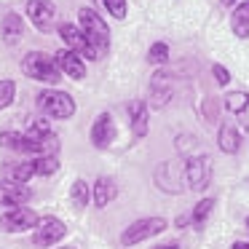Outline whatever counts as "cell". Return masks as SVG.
Masks as SVG:
<instances>
[{"label":"cell","instance_id":"cell-28","mask_svg":"<svg viewBox=\"0 0 249 249\" xmlns=\"http://www.w3.org/2000/svg\"><path fill=\"white\" fill-rule=\"evenodd\" d=\"M212 70H214V75H217V83H222V86H225V83L231 81V75H228V70L222 65H214Z\"/></svg>","mask_w":249,"mask_h":249},{"label":"cell","instance_id":"cell-18","mask_svg":"<svg viewBox=\"0 0 249 249\" xmlns=\"http://www.w3.org/2000/svg\"><path fill=\"white\" fill-rule=\"evenodd\" d=\"M115 193H118V188H115L113 179H107V177L97 179V185H94V201H97V206H107L115 198Z\"/></svg>","mask_w":249,"mask_h":249},{"label":"cell","instance_id":"cell-5","mask_svg":"<svg viewBox=\"0 0 249 249\" xmlns=\"http://www.w3.org/2000/svg\"><path fill=\"white\" fill-rule=\"evenodd\" d=\"M40 217L35 214L33 209H24V206H17V209L6 212L0 217V231L6 233H19V231H30V228H38Z\"/></svg>","mask_w":249,"mask_h":249},{"label":"cell","instance_id":"cell-31","mask_svg":"<svg viewBox=\"0 0 249 249\" xmlns=\"http://www.w3.org/2000/svg\"><path fill=\"white\" fill-rule=\"evenodd\" d=\"M222 3H228V6H231V3H233V0H222Z\"/></svg>","mask_w":249,"mask_h":249},{"label":"cell","instance_id":"cell-34","mask_svg":"<svg viewBox=\"0 0 249 249\" xmlns=\"http://www.w3.org/2000/svg\"><path fill=\"white\" fill-rule=\"evenodd\" d=\"M65 249H72V247H65Z\"/></svg>","mask_w":249,"mask_h":249},{"label":"cell","instance_id":"cell-11","mask_svg":"<svg viewBox=\"0 0 249 249\" xmlns=\"http://www.w3.org/2000/svg\"><path fill=\"white\" fill-rule=\"evenodd\" d=\"M56 65H59V70L65 72V75H70L72 81L86 78V65H83V59L70 49H62L59 54H56Z\"/></svg>","mask_w":249,"mask_h":249},{"label":"cell","instance_id":"cell-10","mask_svg":"<svg viewBox=\"0 0 249 249\" xmlns=\"http://www.w3.org/2000/svg\"><path fill=\"white\" fill-rule=\"evenodd\" d=\"M59 38L65 40V46L70 51H75L78 56H89L91 59V49H89V43H86V35L81 33V27H75V24H62L59 27Z\"/></svg>","mask_w":249,"mask_h":249},{"label":"cell","instance_id":"cell-4","mask_svg":"<svg viewBox=\"0 0 249 249\" xmlns=\"http://www.w3.org/2000/svg\"><path fill=\"white\" fill-rule=\"evenodd\" d=\"M38 105L43 113H49L51 118H70L75 113V102L70 94L65 91H43L38 97Z\"/></svg>","mask_w":249,"mask_h":249},{"label":"cell","instance_id":"cell-24","mask_svg":"<svg viewBox=\"0 0 249 249\" xmlns=\"http://www.w3.org/2000/svg\"><path fill=\"white\" fill-rule=\"evenodd\" d=\"M72 204H75L78 209H83V206L89 204V185L83 182V179H78V182L72 185Z\"/></svg>","mask_w":249,"mask_h":249},{"label":"cell","instance_id":"cell-32","mask_svg":"<svg viewBox=\"0 0 249 249\" xmlns=\"http://www.w3.org/2000/svg\"><path fill=\"white\" fill-rule=\"evenodd\" d=\"M247 8H249V0H247Z\"/></svg>","mask_w":249,"mask_h":249},{"label":"cell","instance_id":"cell-13","mask_svg":"<svg viewBox=\"0 0 249 249\" xmlns=\"http://www.w3.org/2000/svg\"><path fill=\"white\" fill-rule=\"evenodd\" d=\"M27 198L30 190L24 185H14V182L0 185V206H22Z\"/></svg>","mask_w":249,"mask_h":249},{"label":"cell","instance_id":"cell-30","mask_svg":"<svg viewBox=\"0 0 249 249\" xmlns=\"http://www.w3.org/2000/svg\"><path fill=\"white\" fill-rule=\"evenodd\" d=\"M156 249H177L174 244H163V247H156Z\"/></svg>","mask_w":249,"mask_h":249},{"label":"cell","instance_id":"cell-12","mask_svg":"<svg viewBox=\"0 0 249 249\" xmlns=\"http://www.w3.org/2000/svg\"><path fill=\"white\" fill-rule=\"evenodd\" d=\"M185 177V169H177L174 163H161V169L156 172V182L161 185L163 190H169V193H179V182H182Z\"/></svg>","mask_w":249,"mask_h":249},{"label":"cell","instance_id":"cell-29","mask_svg":"<svg viewBox=\"0 0 249 249\" xmlns=\"http://www.w3.org/2000/svg\"><path fill=\"white\" fill-rule=\"evenodd\" d=\"M233 249H249V241H236V244H233Z\"/></svg>","mask_w":249,"mask_h":249},{"label":"cell","instance_id":"cell-21","mask_svg":"<svg viewBox=\"0 0 249 249\" xmlns=\"http://www.w3.org/2000/svg\"><path fill=\"white\" fill-rule=\"evenodd\" d=\"M225 107L231 110V113L241 115L244 110L249 107V94H244V91H233V94H228V97H225Z\"/></svg>","mask_w":249,"mask_h":249},{"label":"cell","instance_id":"cell-23","mask_svg":"<svg viewBox=\"0 0 249 249\" xmlns=\"http://www.w3.org/2000/svg\"><path fill=\"white\" fill-rule=\"evenodd\" d=\"M35 163V174H54L56 169H59V161H56V156H43L38 158Z\"/></svg>","mask_w":249,"mask_h":249},{"label":"cell","instance_id":"cell-3","mask_svg":"<svg viewBox=\"0 0 249 249\" xmlns=\"http://www.w3.org/2000/svg\"><path fill=\"white\" fill-rule=\"evenodd\" d=\"M161 231H166V220H163V217H145V220H137L134 225L126 228L121 241H124L126 247H131V244H140V241H145V238L156 236V233H161Z\"/></svg>","mask_w":249,"mask_h":249},{"label":"cell","instance_id":"cell-1","mask_svg":"<svg viewBox=\"0 0 249 249\" xmlns=\"http://www.w3.org/2000/svg\"><path fill=\"white\" fill-rule=\"evenodd\" d=\"M81 33L86 35V43L91 49V59H102L110 49V33L107 24L99 19V14H94L91 8H81Z\"/></svg>","mask_w":249,"mask_h":249},{"label":"cell","instance_id":"cell-25","mask_svg":"<svg viewBox=\"0 0 249 249\" xmlns=\"http://www.w3.org/2000/svg\"><path fill=\"white\" fill-rule=\"evenodd\" d=\"M147 59H150L153 65H163V62L169 59V46L166 43H153L150 51H147Z\"/></svg>","mask_w":249,"mask_h":249},{"label":"cell","instance_id":"cell-22","mask_svg":"<svg viewBox=\"0 0 249 249\" xmlns=\"http://www.w3.org/2000/svg\"><path fill=\"white\" fill-rule=\"evenodd\" d=\"M212 209H214V201H212V198L201 201V204L196 206V212L190 214V222H193V225H204V220L209 217V212H212Z\"/></svg>","mask_w":249,"mask_h":249},{"label":"cell","instance_id":"cell-7","mask_svg":"<svg viewBox=\"0 0 249 249\" xmlns=\"http://www.w3.org/2000/svg\"><path fill=\"white\" fill-rule=\"evenodd\" d=\"M185 179L193 190H204L212 179V161L206 156L201 158H190L188 166H185Z\"/></svg>","mask_w":249,"mask_h":249},{"label":"cell","instance_id":"cell-15","mask_svg":"<svg viewBox=\"0 0 249 249\" xmlns=\"http://www.w3.org/2000/svg\"><path fill=\"white\" fill-rule=\"evenodd\" d=\"M35 174V163L33 161H22V163H8L3 169V177L6 182H14V185H24L30 177Z\"/></svg>","mask_w":249,"mask_h":249},{"label":"cell","instance_id":"cell-16","mask_svg":"<svg viewBox=\"0 0 249 249\" xmlns=\"http://www.w3.org/2000/svg\"><path fill=\"white\" fill-rule=\"evenodd\" d=\"M150 97H153V105H156V107L166 105V99L172 97V86H169V75H166V72H158V75H153Z\"/></svg>","mask_w":249,"mask_h":249},{"label":"cell","instance_id":"cell-26","mask_svg":"<svg viewBox=\"0 0 249 249\" xmlns=\"http://www.w3.org/2000/svg\"><path fill=\"white\" fill-rule=\"evenodd\" d=\"M17 94V83L14 81H0V107H8Z\"/></svg>","mask_w":249,"mask_h":249},{"label":"cell","instance_id":"cell-17","mask_svg":"<svg viewBox=\"0 0 249 249\" xmlns=\"http://www.w3.org/2000/svg\"><path fill=\"white\" fill-rule=\"evenodd\" d=\"M24 35V22L19 14H6L3 17V38H6V43H19Z\"/></svg>","mask_w":249,"mask_h":249},{"label":"cell","instance_id":"cell-6","mask_svg":"<svg viewBox=\"0 0 249 249\" xmlns=\"http://www.w3.org/2000/svg\"><path fill=\"white\" fill-rule=\"evenodd\" d=\"M65 222L56 220V217H43V220L38 222V228H35V236H33V244L35 247H51V244H56L62 236H65Z\"/></svg>","mask_w":249,"mask_h":249},{"label":"cell","instance_id":"cell-14","mask_svg":"<svg viewBox=\"0 0 249 249\" xmlns=\"http://www.w3.org/2000/svg\"><path fill=\"white\" fill-rule=\"evenodd\" d=\"M129 121H131V131H134L137 137H145L147 134V102H142V99H137V102L129 105Z\"/></svg>","mask_w":249,"mask_h":249},{"label":"cell","instance_id":"cell-9","mask_svg":"<svg viewBox=\"0 0 249 249\" xmlns=\"http://www.w3.org/2000/svg\"><path fill=\"white\" fill-rule=\"evenodd\" d=\"M27 14H30L33 24L40 30V33L51 30V24H54V6H51L49 0H30V3H27Z\"/></svg>","mask_w":249,"mask_h":249},{"label":"cell","instance_id":"cell-19","mask_svg":"<svg viewBox=\"0 0 249 249\" xmlns=\"http://www.w3.org/2000/svg\"><path fill=\"white\" fill-rule=\"evenodd\" d=\"M238 145H241V142H238L236 126H233V124H225V126L220 129V147H222L225 153H236Z\"/></svg>","mask_w":249,"mask_h":249},{"label":"cell","instance_id":"cell-2","mask_svg":"<svg viewBox=\"0 0 249 249\" xmlns=\"http://www.w3.org/2000/svg\"><path fill=\"white\" fill-rule=\"evenodd\" d=\"M22 72L27 78H33V81H46V83H56L62 78V70L56 65V59L49 54H40V51H33V54L24 56Z\"/></svg>","mask_w":249,"mask_h":249},{"label":"cell","instance_id":"cell-8","mask_svg":"<svg viewBox=\"0 0 249 249\" xmlns=\"http://www.w3.org/2000/svg\"><path fill=\"white\" fill-rule=\"evenodd\" d=\"M113 140H115V121L110 118L107 113H102V115H97V121H94V126H91V142H94V147H110L113 145Z\"/></svg>","mask_w":249,"mask_h":249},{"label":"cell","instance_id":"cell-27","mask_svg":"<svg viewBox=\"0 0 249 249\" xmlns=\"http://www.w3.org/2000/svg\"><path fill=\"white\" fill-rule=\"evenodd\" d=\"M105 6H107V11L113 14L115 19H124L126 17V0H102Z\"/></svg>","mask_w":249,"mask_h":249},{"label":"cell","instance_id":"cell-33","mask_svg":"<svg viewBox=\"0 0 249 249\" xmlns=\"http://www.w3.org/2000/svg\"><path fill=\"white\" fill-rule=\"evenodd\" d=\"M247 228H249V220H247Z\"/></svg>","mask_w":249,"mask_h":249},{"label":"cell","instance_id":"cell-20","mask_svg":"<svg viewBox=\"0 0 249 249\" xmlns=\"http://www.w3.org/2000/svg\"><path fill=\"white\" fill-rule=\"evenodd\" d=\"M233 33H236L238 38H249V8H247V3H241V6L236 8V14H233Z\"/></svg>","mask_w":249,"mask_h":249}]
</instances>
